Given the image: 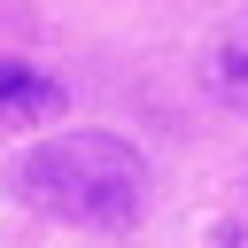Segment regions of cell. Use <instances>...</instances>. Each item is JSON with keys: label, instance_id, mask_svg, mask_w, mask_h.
<instances>
[{"label": "cell", "instance_id": "obj_1", "mask_svg": "<svg viewBox=\"0 0 248 248\" xmlns=\"http://www.w3.org/2000/svg\"><path fill=\"white\" fill-rule=\"evenodd\" d=\"M8 186H16V202L46 209L62 225H93V232H124L147 209V163L116 132H54L31 155H16Z\"/></svg>", "mask_w": 248, "mask_h": 248}, {"label": "cell", "instance_id": "obj_2", "mask_svg": "<svg viewBox=\"0 0 248 248\" xmlns=\"http://www.w3.org/2000/svg\"><path fill=\"white\" fill-rule=\"evenodd\" d=\"M70 108V93L54 78H39L31 62H0V124H54Z\"/></svg>", "mask_w": 248, "mask_h": 248}, {"label": "cell", "instance_id": "obj_3", "mask_svg": "<svg viewBox=\"0 0 248 248\" xmlns=\"http://www.w3.org/2000/svg\"><path fill=\"white\" fill-rule=\"evenodd\" d=\"M209 85H217L225 101H240V108H248V46H240V39H225V46H217V62H209Z\"/></svg>", "mask_w": 248, "mask_h": 248}]
</instances>
